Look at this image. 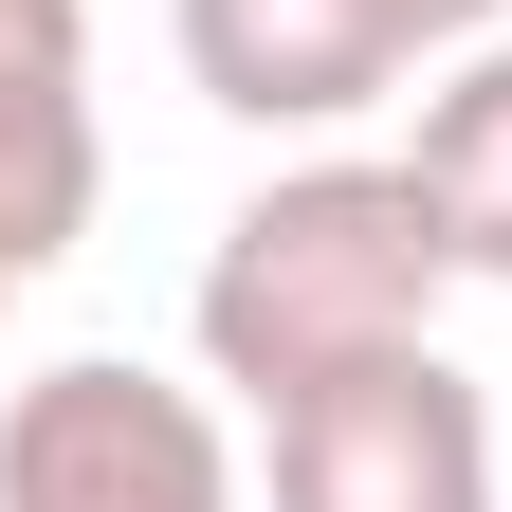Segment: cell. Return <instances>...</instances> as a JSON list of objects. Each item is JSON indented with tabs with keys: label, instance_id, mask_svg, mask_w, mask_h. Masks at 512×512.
I'll return each instance as SVG.
<instances>
[{
	"label": "cell",
	"instance_id": "5b68a950",
	"mask_svg": "<svg viewBox=\"0 0 512 512\" xmlns=\"http://www.w3.org/2000/svg\"><path fill=\"white\" fill-rule=\"evenodd\" d=\"M110 128H92V0H0V256L55 275L92 238Z\"/></svg>",
	"mask_w": 512,
	"mask_h": 512
},
{
	"label": "cell",
	"instance_id": "7a4b0ae2",
	"mask_svg": "<svg viewBox=\"0 0 512 512\" xmlns=\"http://www.w3.org/2000/svg\"><path fill=\"white\" fill-rule=\"evenodd\" d=\"M256 494L275 512H512V421L439 348H366L293 403H256Z\"/></svg>",
	"mask_w": 512,
	"mask_h": 512
},
{
	"label": "cell",
	"instance_id": "277c9868",
	"mask_svg": "<svg viewBox=\"0 0 512 512\" xmlns=\"http://www.w3.org/2000/svg\"><path fill=\"white\" fill-rule=\"evenodd\" d=\"M165 19H183L202 110H238V128H348L403 74H439L403 37V0H165Z\"/></svg>",
	"mask_w": 512,
	"mask_h": 512
},
{
	"label": "cell",
	"instance_id": "ba28073f",
	"mask_svg": "<svg viewBox=\"0 0 512 512\" xmlns=\"http://www.w3.org/2000/svg\"><path fill=\"white\" fill-rule=\"evenodd\" d=\"M0 311H19V256H0Z\"/></svg>",
	"mask_w": 512,
	"mask_h": 512
},
{
	"label": "cell",
	"instance_id": "8992f818",
	"mask_svg": "<svg viewBox=\"0 0 512 512\" xmlns=\"http://www.w3.org/2000/svg\"><path fill=\"white\" fill-rule=\"evenodd\" d=\"M403 165H421L439 238H458V275H494V293H512V19H494V37H458V55L421 74Z\"/></svg>",
	"mask_w": 512,
	"mask_h": 512
},
{
	"label": "cell",
	"instance_id": "3957f363",
	"mask_svg": "<svg viewBox=\"0 0 512 512\" xmlns=\"http://www.w3.org/2000/svg\"><path fill=\"white\" fill-rule=\"evenodd\" d=\"M0 512H238V439L165 366H37L0 384Z\"/></svg>",
	"mask_w": 512,
	"mask_h": 512
},
{
	"label": "cell",
	"instance_id": "6da1fadb",
	"mask_svg": "<svg viewBox=\"0 0 512 512\" xmlns=\"http://www.w3.org/2000/svg\"><path fill=\"white\" fill-rule=\"evenodd\" d=\"M439 293H458V238H439L421 165L403 147H311L220 220L183 330H202V384L293 403V384H330L366 348H439Z\"/></svg>",
	"mask_w": 512,
	"mask_h": 512
},
{
	"label": "cell",
	"instance_id": "52a82bcc",
	"mask_svg": "<svg viewBox=\"0 0 512 512\" xmlns=\"http://www.w3.org/2000/svg\"><path fill=\"white\" fill-rule=\"evenodd\" d=\"M494 19H512V0H403V37H421V55H458V37H494Z\"/></svg>",
	"mask_w": 512,
	"mask_h": 512
}]
</instances>
